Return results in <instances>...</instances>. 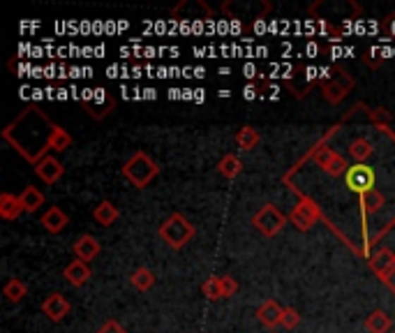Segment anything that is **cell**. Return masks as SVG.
Returning a JSON list of instances; mask_svg holds the SVG:
<instances>
[{
  "label": "cell",
  "mask_w": 395,
  "mask_h": 333,
  "mask_svg": "<svg viewBox=\"0 0 395 333\" xmlns=\"http://www.w3.org/2000/svg\"><path fill=\"white\" fill-rule=\"evenodd\" d=\"M121 174H123L125 181H130V186L141 190V188H146L148 183H153L157 178L159 166H157V162L148 153L137 151L128 162L121 166Z\"/></svg>",
  "instance_id": "obj_1"
},
{
  "label": "cell",
  "mask_w": 395,
  "mask_h": 333,
  "mask_svg": "<svg viewBox=\"0 0 395 333\" xmlns=\"http://www.w3.org/2000/svg\"><path fill=\"white\" fill-rule=\"evenodd\" d=\"M157 234H159V238H162L169 248L181 250V248L188 246L192 238H195L197 229H195V224L185 218L183 213H171L169 218L159 224Z\"/></svg>",
  "instance_id": "obj_2"
},
{
  "label": "cell",
  "mask_w": 395,
  "mask_h": 333,
  "mask_svg": "<svg viewBox=\"0 0 395 333\" xmlns=\"http://www.w3.org/2000/svg\"><path fill=\"white\" fill-rule=\"evenodd\" d=\"M287 222H289L287 215H284L280 208L273 206V204H264L255 215H252V224H255V229L262 231L266 238H273L275 234H280Z\"/></svg>",
  "instance_id": "obj_3"
},
{
  "label": "cell",
  "mask_w": 395,
  "mask_h": 333,
  "mask_svg": "<svg viewBox=\"0 0 395 333\" xmlns=\"http://www.w3.org/2000/svg\"><path fill=\"white\" fill-rule=\"evenodd\" d=\"M351 88H354V79L340 68H335V74H331L329 79L322 81V93L331 104H340Z\"/></svg>",
  "instance_id": "obj_4"
},
{
  "label": "cell",
  "mask_w": 395,
  "mask_h": 333,
  "mask_svg": "<svg viewBox=\"0 0 395 333\" xmlns=\"http://www.w3.org/2000/svg\"><path fill=\"white\" fill-rule=\"evenodd\" d=\"M315 162L317 166H322L324 174H329V176H342V174L349 171V164L347 160L338 153L333 151V148H326V146H319L315 151Z\"/></svg>",
  "instance_id": "obj_5"
},
{
  "label": "cell",
  "mask_w": 395,
  "mask_h": 333,
  "mask_svg": "<svg viewBox=\"0 0 395 333\" xmlns=\"http://www.w3.org/2000/svg\"><path fill=\"white\" fill-rule=\"evenodd\" d=\"M319 218H322V211H319V206L315 202H310V199H300L289 213V222L300 231H308Z\"/></svg>",
  "instance_id": "obj_6"
},
{
  "label": "cell",
  "mask_w": 395,
  "mask_h": 333,
  "mask_svg": "<svg viewBox=\"0 0 395 333\" xmlns=\"http://www.w3.org/2000/svg\"><path fill=\"white\" fill-rule=\"evenodd\" d=\"M347 188L351 190V193H358V197L370 193V190H375V171L370 169V166H365V164L349 166Z\"/></svg>",
  "instance_id": "obj_7"
},
{
  "label": "cell",
  "mask_w": 395,
  "mask_h": 333,
  "mask_svg": "<svg viewBox=\"0 0 395 333\" xmlns=\"http://www.w3.org/2000/svg\"><path fill=\"white\" fill-rule=\"evenodd\" d=\"M35 174L47 183V186H54L56 181H61L63 178V174H65V166H63V162L58 160L56 155H44L42 157V160L35 164Z\"/></svg>",
  "instance_id": "obj_8"
},
{
  "label": "cell",
  "mask_w": 395,
  "mask_h": 333,
  "mask_svg": "<svg viewBox=\"0 0 395 333\" xmlns=\"http://www.w3.org/2000/svg\"><path fill=\"white\" fill-rule=\"evenodd\" d=\"M370 269H372V273L379 280L389 282L393 278L395 273V253H391V250H379L372 260H370Z\"/></svg>",
  "instance_id": "obj_9"
},
{
  "label": "cell",
  "mask_w": 395,
  "mask_h": 333,
  "mask_svg": "<svg viewBox=\"0 0 395 333\" xmlns=\"http://www.w3.org/2000/svg\"><path fill=\"white\" fill-rule=\"evenodd\" d=\"M70 301L63 296V294H58V291H54V294H49L44 298V303H42V310H44V315L51 322H61L65 320V315L70 313Z\"/></svg>",
  "instance_id": "obj_10"
},
{
  "label": "cell",
  "mask_w": 395,
  "mask_h": 333,
  "mask_svg": "<svg viewBox=\"0 0 395 333\" xmlns=\"http://www.w3.org/2000/svg\"><path fill=\"white\" fill-rule=\"evenodd\" d=\"M282 315H284V308L275 301V298H268L262 305H259L257 310V320L264 324L268 329H275L277 324H282Z\"/></svg>",
  "instance_id": "obj_11"
},
{
  "label": "cell",
  "mask_w": 395,
  "mask_h": 333,
  "mask_svg": "<svg viewBox=\"0 0 395 333\" xmlns=\"http://www.w3.org/2000/svg\"><path fill=\"white\" fill-rule=\"evenodd\" d=\"M40 222H42V227H44L47 231H51V234H61V231L67 227V222H70V218H67V213L61 206H51L42 213Z\"/></svg>",
  "instance_id": "obj_12"
},
{
  "label": "cell",
  "mask_w": 395,
  "mask_h": 333,
  "mask_svg": "<svg viewBox=\"0 0 395 333\" xmlns=\"http://www.w3.org/2000/svg\"><path fill=\"white\" fill-rule=\"evenodd\" d=\"M99 250H102V246H99V241L95 236L90 234H83L77 238V243H74V255H77V260L81 262H92L95 257L99 255Z\"/></svg>",
  "instance_id": "obj_13"
},
{
  "label": "cell",
  "mask_w": 395,
  "mask_h": 333,
  "mask_svg": "<svg viewBox=\"0 0 395 333\" xmlns=\"http://www.w3.org/2000/svg\"><path fill=\"white\" fill-rule=\"evenodd\" d=\"M63 276L72 287H83L90 280V266L86 262H81V260H74V262H70L65 266Z\"/></svg>",
  "instance_id": "obj_14"
},
{
  "label": "cell",
  "mask_w": 395,
  "mask_h": 333,
  "mask_svg": "<svg viewBox=\"0 0 395 333\" xmlns=\"http://www.w3.org/2000/svg\"><path fill=\"white\" fill-rule=\"evenodd\" d=\"M23 213V204L21 199L12 195V193H3L0 195V218L3 220H16Z\"/></svg>",
  "instance_id": "obj_15"
},
{
  "label": "cell",
  "mask_w": 395,
  "mask_h": 333,
  "mask_svg": "<svg viewBox=\"0 0 395 333\" xmlns=\"http://www.w3.org/2000/svg\"><path fill=\"white\" fill-rule=\"evenodd\" d=\"M92 218H95L97 224H102V227H111V224L121 218V211L111 202H107V199H104V202H99L95 206V211H92Z\"/></svg>",
  "instance_id": "obj_16"
},
{
  "label": "cell",
  "mask_w": 395,
  "mask_h": 333,
  "mask_svg": "<svg viewBox=\"0 0 395 333\" xmlns=\"http://www.w3.org/2000/svg\"><path fill=\"white\" fill-rule=\"evenodd\" d=\"M391 327H393V320L384 310H372L365 320L367 333H391Z\"/></svg>",
  "instance_id": "obj_17"
},
{
  "label": "cell",
  "mask_w": 395,
  "mask_h": 333,
  "mask_svg": "<svg viewBox=\"0 0 395 333\" xmlns=\"http://www.w3.org/2000/svg\"><path fill=\"white\" fill-rule=\"evenodd\" d=\"M358 204H360V211H363V215H375L377 211H382V208H384L386 199H384V195L379 193V190L375 188V190H370V193L360 195Z\"/></svg>",
  "instance_id": "obj_18"
},
{
  "label": "cell",
  "mask_w": 395,
  "mask_h": 333,
  "mask_svg": "<svg viewBox=\"0 0 395 333\" xmlns=\"http://www.w3.org/2000/svg\"><path fill=\"white\" fill-rule=\"evenodd\" d=\"M241 169H243V162H241V157L236 153H226L222 160L217 162V174L224 178H229V181L236 178L241 174Z\"/></svg>",
  "instance_id": "obj_19"
},
{
  "label": "cell",
  "mask_w": 395,
  "mask_h": 333,
  "mask_svg": "<svg viewBox=\"0 0 395 333\" xmlns=\"http://www.w3.org/2000/svg\"><path fill=\"white\" fill-rule=\"evenodd\" d=\"M19 199H21L23 211H26V213H37L40 208L44 206V195H42L35 186L23 188V193L19 195Z\"/></svg>",
  "instance_id": "obj_20"
},
{
  "label": "cell",
  "mask_w": 395,
  "mask_h": 333,
  "mask_svg": "<svg viewBox=\"0 0 395 333\" xmlns=\"http://www.w3.org/2000/svg\"><path fill=\"white\" fill-rule=\"evenodd\" d=\"M259 141H262V137H259V132L255 128H250V125H243L236 132V144L241 151H255L259 146Z\"/></svg>",
  "instance_id": "obj_21"
},
{
  "label": "cell",
  "mask_w": 395,
  "mask_h": 333,
  "mask_svg": "<svg viewBox=\"0 0 395 333\" xmlns=\"http://www.w3.org/2000/svg\"><path fill=\"white\" fill-rule=\"evenodd\" d=\"M372 144H370V139L365 137H356L354 141L349 144V155H351V160H356L358 164H363L370 155H372Z\"/></svg>",
  "instance_id": "obj_22"
},
{
  "label": "cell",
  "mask_w": 395,
  "mask_h": 333,
  "mask_svg": "<svg viewBox=\"0 0 395 333\" xmlns=\"http://www.w3.org/2000/svg\"><path fill=\"white\" fill-rule=\"evenodd\" d=\"M130 282H132V287H134V289H139V291H148L150 287L155 285V273L150 271L148 266H139V269L130 276Z\"/></svg>",
  "instance_id": "obj_23"
},
{
  "label": "cell",
  "mask_w": 395,
  "mask_h": 333,
  "mask_svg": "<svg viewBox=\"0 0 395 333\" xmlns=\"http://www.w3.org/2000/svg\"><path fill=\"white\" fill-rule=\"evenodd\" d=\"M28 294V287L23 285V282L19 278H10L5 282V287H3V296L7 298L10 303H19L23 301V296Z\"/></svg>",
  "instance_id": "obj_24"
},
{
  "label": "cell",
  "mask_w": 395,
  "mask_h": 333,
  "mask_svg": "<svg viewBox=\"0 0 395 333\" xmlns=\"http://www.w3.org/2000/svg\"><path fill=\"white\" fill-rule=\"evenodd\" d=\"M72 144V137L67 135L65 128H61V125H54V130H51V139H49V146H51V151L56 153H63L67 151Z\"/></svg>",
  "instance_id": "obj_25"
},
{
  "label": "cell",
  "mask_w": 395,
  "mask_h": 333,
  "mask_svg": "<svg viewBox=\"0 0 395 333\" xmlns=\"http://www.w3.org/2000/svg\"><path fill=\"white\" fill-rule=\"evenodd\" d=\"M201 291H204L206 298H211V301H217V298H224L222 296V276H211L204 285H201Z\"/></svg>",
  "instance_id": "obj_26"
},
{
  "label": "cell",
  "mask_w": 395,
  "mask_h": 333,
  "mask_svg": "<svg viewBox=\"0 0 395 333\" xmlns=\"http://www.w3.org/2000/svg\"><path fill=\"white\" fill-rule=\"evenodd\" d=\"M300 324V315L296 308H284V315H282V327L284 329H296Z\"/></svg>",
  "instance_id": "obj_27"
},
{
  "label": "cell",
  "mask_w": 395,
  "mask_h": 333,
  "mask_svg": "<svg viewBox=\"0 0 395 333\" xmlns=\"http://www.w3.org/2000/svg\"><path fill=\"white\" fill-rule=\"evenodd\" d=\"M238 291V282L233 280L231 276H222V296L224 298H231L233 294Z\"/></svg>",
  "instance_id": "obj_28"
},
{
  "label": "cell",
  "mask_w": 395,
  "mask_h": 333,
  "mask_svg": "<svg viewBox=\"0 0 395 333\" xmlns=\"http://www.w3.org/2000/svg\"><path fill=\"white\" fill-rule=\"evenodd\" d=\"M97 333H128V331H125L116 320H109V322H104L102 327L97 329Z\"/></svg>",
  "instance_id": "obj_29"
},
{
  "label": "cell",
  "mask_w": 395,
  "mask_h": 333,
  "mask_svg": "<svg viewBox=\"0 0 395 333\" xmlns=\"http://www.w3.org/2000/svg\"><path fill=\"white\" fill-rule=\"evenodd\" d=\"M243 95H245V99H252V97L257 95V88H255V86H248V88H245V93H243Z\"/></svg>",
  "instance_id": "obj_30"
}]
</instances>
